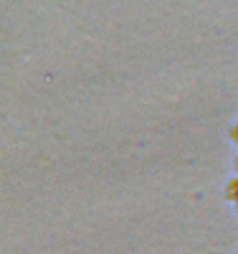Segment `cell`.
I'll list each match as a JSON object with an SVG mask.
<instances>
[{
	"mask_svg": "<svg viewBox=\"0 0 238 254\" xmlns=\"http://www.w3.org/2000/svg\"><path fill=\"white\" fill-rule=\"evenodd\" d=\"M228 135H231V142L238 147V117H236V122L231 125V130H228Z\"/></svg>",
	"mask_w": 238,
	"mask_h": 254,
	"instance_id": "7a4b0ae2",
	"label": "cell"
},
{
	"mask_svg": "<svg viewBox=\"0 0 238 254\" xmlns=\"http://www.w3.org/2000/svg\"><path fill=\"white\" fill-rule=\"evenodd\" d=\"M233 208H236V211H238V201H236V203H233Z\"/></svg>",
	"mask_w": 238,
	"mask_h": 254,
	"instance_id": "277c9868",
	"label": "cell"
},
{
	"mask_svg": "<svg viewBox=\"0 0 238 254\" xmlns=\"http://www.w3.org/2000/svg\"><path fill=\"white\" fill-rule=\"evenodd\" d=\"M226 201H228V203H236V201H238V173L226 183Z\"/></svg>",
	"mask_w": 238,
	"mask_h": 254,
	"instance_id": "6da1fadb",
	"label": "cell"
},
{
	"mask_svg": "<svg viewBox=\"0 0 238 254\" xmlns=\"http://www.w3.org/2000/svg\"><path fill=\"white\" fill-rule=\"evenodd\" d=\"M233 171H236V173H238V155H236V158H233Z\"/></svg>",
	"mask_w": 238,
	"mask_h": 254,
	"instance_id": "3957f363",
	"label": "cell"
},
{
	"mask_svg": "<svg viewBox=\"0 0 238 254\" xmlns=\"http://www.w3.org/2000/svg\"><path fill=\"white\" fill-rule=\"evenodd\" d=\"M236 254H238V252H236Z\"/></svg>",
	"mask_w": 238,
	"mask_h": 254,
	"instance_id": "5b68a950",
	"label": "cell"
}]
</instances>
